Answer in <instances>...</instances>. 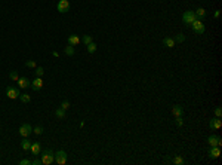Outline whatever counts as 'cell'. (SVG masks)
I'll use <instances>...</instances> for the list:
<instances>
[{"instance_id": "obj_1", "label": "cell", "mask_w": 222, "mask_h": 165, "mask_svg": "<svg viewBox=\"0 0 222 165\" xmlns=\"http://www.w3.org/2000/svg\"><path fill=\"white\" fill-rule=\"evenodd\" d=\"M42 164L43 165H50L52 162H55V153L52 149H46L42 152Z\"/></svg>"}, {"instance_id": "obj_2", "label": "cell", "mask_w": 222, "mask_h": 165, "mask_svg": "<svg viewBox=\"0 0 222 165\" xmlns=\"http://www.w3.org/2000/svg\"><path fill=\"white\" fill-rule=\"evenodd\" d=\"M196 19H197V16H196L194 10H187V12L182 13V22H184L185 25H188V27H190Z\"/></svg>"}, {"instance_id": "obj_3", "label": "cell", "mask_w": 222, "mask_h": 165, "mask_svg": "<svg viewBox=\"0 0 222 165\" xmlns=\"http://www.w3.org/2000/svg\"><path fill=\"white\" fill-rule=\"evenodd\" d=\"M190 27L193 28V31H194L196 34H200V36H202V34L204 33V30H206V28H204V24L202 22V19H196Z\"/></svg>"}, {"instance_id": "obj_4", "label": "cell", "mask_w": 222, "mask_h": 165, "mask_svg": "<svg viewBox=\"0 0 222 165\" xmlns=\"http://www.w3.org/2000/svg\"><path fill=\"white\" fill-rule=\"evenodd\" d=\"M67 158H68V155H67L65 150H59V152L55 153V162L58 165H65L67 164Z\"/></svg>"}, {"instance_id": "obj_5", "label": "cell", "mask_w": 222, "mask_h": 165, "mask_svg": "<svg viewBox=\"0 0 222 165\" xmlns=\"http://www.w3.org/2000/svg\"><path fill=\"white\" fill-rule=\"evenodd\" d=\"M19 89L18 88H13V86H7L6 88V97L10 98V100H15V98H19Z\"/></svg>"}, {"instance_id": "obj_6", "label": "cell", "mask_w": 222, "mask_h": 165, "mask_svg": "<svg viewBox=\"0 0 222 165\" xmlns=\"http://www.w3.org/2000/svg\"><path fill=\"white\" fill-rule=\"evenodd\" d=\"M56 9L59 13H67L70 10V1L68 0H59V3L56 4Z\"/></svg>"}, {"instance_id": "obj_7", "label": "cell", "mask_w": 222, "mask_h": 165, "mask_svg": "<svg viewBox=\"0 0 222 165\" xmlns=\"http://www.w3.org/2000/svg\"><path fill=\"white\" fill-rule=\"evenodd\" d=\"M31 133H33V128H31L30 124H22L19 127V136L21 137H28Z\"/></svg>"}, {"instance_id": "obj_8", "label": "cell", "mask_w": 222, "mask_h": 165, "mask_svg": "<svg viewBox=\"0 0 222 165\" xmlns=\"http://www.w3.org/2000/svg\"><path fill=\"white\" fill-rule=\"evenodd\" d=\"M207 143H209V146L212 147V146H222V138L221 137H218V136H209V138H207Z\"/></svg>"}, {"instance_id": "obj_9", "label": "cell", "mask_w": 222, "mask_h": 165, "mask_svg": "<svg viewBox=\"0 0 222 165\" xmlns=\"http://www.w3.org/2000/svg\"><path fill=\"white\" fill-rule=\"evenodd\" d=\"M34 91H40L42 88H43V79L42 77H34V80L31 82V85H30Z\"/></svg>"}, {"instance_id": "obj_10", "label": "cell", "mask_w": 222, "mask_h": 165, "mask_svg": "<svg viewBox=\"0 0 222 165\" xmlns=\"http://www.w3.org/2000/svg\"><path fill=\"white\" fill-rule=\"evenodd\" d=\"M221 156V147L219 146H212L209 149V158H219Z\"/></svg>"}, {"instance_id": "obj_11", "label": "cell", "mask_w": 222, "mask_h": 165, "mask_svg": "<svg viewBox=\"0 0 222 165\" xmlns=\"http://www.w3.org/2000/svg\"><path fill=\"white\" fill-rule=\"evenodd\" d=\"M209 127H210L212 130H221V128H222L221 118H213V119H210V122H209Z\"/></svg>"}, {"instance_id": "obj_12", "label": "cell", "mask_w": 222, "mask_h": 165, "mask_svg": "<svg viewBox=\"0 0 222 165\" xmlns=\"http://www.w3.org/2000/svg\"><path fill=\"white\" fill-rule=\"evenodd\" d=\"M80 43H82L80 36H77V34H71V36H68V45H71V46H77V45H80Z\"/></svg>"}, {"instance_id": "obj_13", "label": "cell", "mask_w": 222, "mask_h": 165, "mask_svg": "<svg viewBox=\"0 0 222 165\" xmlns=\"http://www.w3.org/2000/svg\"><path fill=\"white\" fill-rule=\"evenodd\" d=\"M31 85V82L27 79V77H19L18 79V86L21 88V89H25V88H28Z\"/></svg>"}, {"instance_id": "obj_14", "label": "cell", "mask_w": 222, "mask_h": 165, "mask_svg": "<svg viewBox=\"0 0 222 165\" xmlns=\"http://www.w3.org/2000/svg\"><path fill=\"white\" fill-rule=\"evenodd\" d=\"M30 150H31V153L34 155V156H37L40 152H42V147H40V143H31V147H30Z\"/></svg>"}, {"instance_id": "obj_15", "label": "cell", "mask_w": 222, "mask_h": 165, "mask_svg": "<svg viewBox=\"0 0 222 165\" xmlns=\"http://www.w3.org/2000/svg\"><path fill=\"white\" fill-rule=\"evenodd\" d=\"M172 113H173V116H175V118H178V116H182V113H184V110H182V106H179V104L173 106V107H172Z\"/></svg>"}, {"instance_id": "obj_16", "label": "cell", "mask_w": 222, "mask_h": 165, "mask_svg": "<svg viewBox=\"0 0 222 165\" xmlns=\"http://www.w3.org/2000/svg\"><path fill=\"white\" fill-rule=\"evenodd\" d=\"M30 147H31V141L28 140V137H22L21 149H22V150H30Z\"/></svg>"}, {"instance_id": "obj_17", "label": "cell", "mask_w": 222, "mask_h": 165, "mask_svg": "<svg viewBox=\"0 0 222 165\" xmlns=\"http://www.w3.org/2000/svg\"><path fill=\"white\" fill-rule=\"evenodd\" d=\"M163 45L167 46V48H175L176 42H175V39H172V37H164V39H163Z\"/></svg>"}, {"instance_id": "obj_18", "label": "cell", "mask_w": 222, "mask_h": 165, "mask_svg": "<svg viewBox=\"0 0 222 165\" xmlns=\"http://www.w3.org/2000/svg\"><path fill=\"white\" fill-rule=\"evenodd\" d=\"M194 13H196L197 19H203V18L206 16V10H204L203 7H199L197 10H194Z\"/></svg>"}, {"instance_id": "obj_19", "label": "cell", "mask_w": 222, "mask_h": 165, "mask_svg": "<svg viewBox=\"0 0 222 165\" xmlns=\"http://www.w3.org/2000/svg\"><path fill=\"white\" fill-rule=\"evenodd\" d=\"M55 116H56L58 119H64L67 115H65V110L59 107V109H56V110H55Z\"/></svg>"}, {"instance_id": "obj_20", "label": "cell", "mask_w": 222, "mask_h": 165, "mask_svg": "<svg viewBox=\"0 0 222 165\" xmlns=\"http://www.w3.org/2000/svg\"><path fill=\"white\" fill-rule=\"evenodd\" d=\"M64 52H65V55H67V57H73L76 51H74V46H71V45H68V46H67V48L64 49Z\"/></svg>"}, {"instance_id": "obj_21", "label": "cell", "mask_w": 222, "mask_h": 165, "mask_svg": "<svg viewBox=\"0 0 222 165\" xmlns=\"http://www.w3.org/2000/svg\"><path fill=\"white\" fill-rule=\"evenodd\" d=\"M173 164H176V165H184V164H185V161H184V158H182L181 155H176V156L173 158Z\"/></svg>"}, {"instance_id": "obj_22", "label": "cell", "mask_w": 222, "mask_h": 165, "mask_svg": "<svg viewBox=\"0 0 222 165\" xmlns=\"http://www.w3.org/2000/svg\"><path fill=\"white\" fill-rule=\"evenodd\" d=\"M86 46H88V52H89V54H93V52L96 51V43H95V42H91V43L86 45Z\"/></svg>"}, {"instance_id": "obj_23", "label": "cell", "mask_w": 222, "mask_h": 165, "mask_svg": "<svg viewBox=\"0 0 222 165\" xmlns=\"http://www.w3.org/2000/svg\"><path fill=\"white\" fill-rule=\"evenodd\" d=\"M19 100H21L22 103H30V101H31V97H30L28 94H19Z\"/></svg>"}, {"instance_id": "obj_24", "label": "cell", "mask_w": 222, "mask_h": 165, "mask_svg": "<svg viewBox=\"0 0 222 165\" xmlns=\"http://www.w3.org/2000/svg\"><path fill=\"white\" fill-rule=\"evenodd\" d=\"M82 40H83V43H85V45H89L91 42H93V39H92V36H89V34H85Z\"/></svg>"}, {"instance_id": "obj_25", "label": "cell", "mask_w": 222, "mask_h": 165, "mask_svg": "<svg viewBox=\"0 0 222 165\" xmlns=\"http://www.w3.org/2000/svg\"><path fill=\"white\" fill-rule=\"evenodd\" d=\"M45 74V69L43 67H36V77H42Z\"/></svg>"}, {"instance_id": "obj_26", "label": "cell", "mask_w": 222, "mask_h": 165, "mask_svg": "<svg viewBox=\"0 0 222 165\" xmlns=\"http://www.w3.org/2000/svg\"><path fill=\"white\" fill-rule=\"evenodd\" d=\"M9 79H10V80H16V82H18L19 76H18V73H16V71H10V73H9Z\"/></svg>"}, {"instance_id": "obj_27", "label": "cell", "mask_w": 222, "mask_h": 165, "mask_svg": "<svg viewBox=\"0 0 222 165\" xmlns=\"http://www.w3.org/2000/svg\"><path fill=\"white\" fill-rule=\"evenodd\" d=\"M61 109H64V110L67 112V110L70 109V101H68V100H64V101L61 103Z\"/></svg>"}, {"instance_id": "obj_28", "label": "cell", "mask_w": 222, "mask_h": 165, "mask_svg": "<svg viewBox=\"0 0 222 165\" xmlns=\"http://www.w3.org/2000/svg\"><path fill=\"white\" fill-rule=\"evenodd\" d=\"M25 66H27L28 69H36V61H33V60H28V61H25Z\"/></svg>"}, {"instance_id": "obj_29", "label": "cell", "mask_w": 222, "mask_h": 165, "mask_svg": "<svg viewBox=\"0 0 222 165\" xmlns=\"http://www.w3.org/2000/svg\"><path fill=\"white\" fill-rule=\"evenodd\" d=\"M33 133H34L36 136H40V134H43V127H40V125H39V127H36V128L33 130Z\"/></svg>"}, {"instance_id": "obj_30", "label": "cell", "mask_w": 222, "mask_h": 165, "mask_svg": "<svg viewBox=\"0 0 222 165\" xmlns=\"http://www.w3.org/2000/svg\"><path fill=\"white\" fill-rule=\"evenodd\" d=\"M184 40H185V36H184L182 33H181V34H178V36L175 37V42H178V43H182Z\"/></svg>"}, {"instance_id": "obj_31", "label": "cell", "mask_w": 222, "mask_h": 165, "mask_svg": "<svg viewBox=\"0 0 222 165\" xmlns=\"http://www.w3.org/2000/svg\"><path fill=\"white\" fill-rule=\"evenodd\" d=\"M175 122H176V125H178V127H182V125H184V119H182V116H178Z\"/></svg>"}, {"instance_id": "obj_32", "label": "cell", "mask_w": 222, "mask_h": 165, "mask_svg": "<svg viewBox=\"0 0 222 165\" xmlns=\"http://www.w3.org/2000/svg\"><path fill=\"white\" fill-rule=\"evenodd\" d=\"M215 116H216V118H221L222 116V109L221 107H216V110H215Z\"/></svg>"}, {"instance_id": "obj_33", "label": "cell", "mask_w": 222, "mask_h": 165, "mask_svg": "<svg viewBox=\"0 0 222 165\" xmlns=\"http://www.w3.org/2000/svg\"><path fill=\"white\" fill-rule=\"evenodd\" d=\"M19 164L21 165H31V161H30V159H21Z\"/></svg>"}, {"instance_id": "obj_34", "label": "cell", "mask_w": 222, "mask_h": 165, "mask_svg": "<svg viewBox=\"0 0 222 165\" xmlns=\"http://www.w3.org/2000/svg\"><path fill=\"white\" fill-rule=\"evenodd\" d=\"M42 164V161L40 159H37V158H34L33 161H31V165H40Z\"/></svg>"}, {"instance_id": "obj_35", "label": "cell", "mask_w": 222, "mask_h": 165, "mask_svg": "<svg viewBox=\"0 0 222 165\" xmlns=\"http://www.w3.org/2000/svg\"><path fill=\"white\" fill-rule=\"evenodd\" d=\"M219 16H221V10H216L215 12V18H219Z\"/></svg>"}]
</instances>
